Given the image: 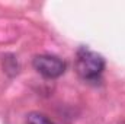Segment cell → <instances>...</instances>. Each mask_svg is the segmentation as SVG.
<instances>
[{
  "label": "cell",
  "instance_id": "1",
  "mask_svg": "<svg viewBox=\"0 0 125 124\" xmlns=\"http://www.w3.org/2000/svg\"><path fill=\"white\" fill-rule=\"evenodd\" d=\"M76 69L84 80H96L105 69V60L100 54L87 48H80L77 53Z\"/></svg>",
  "mask_w": 125,
  "mask_h": 124
},
{
  "label": "cell",
  "instance_id": "2",
  "mask_svg": "<svg viewBox=\"0 0 125 124\" xmlns=\"http://www.w3.org/2000/svg\"><path fill=\"white\" fill-rule=\"evenodd\" d=\"M33 67L38 73H41L44 77L48 79H55L60 77L65 72V63L61 59L50 54H41L33 59Z\"/></svg>",
  "mask_w": 125,
  "mask_h": 124
},
{
  "label": "cell",
  "instance_id": "3",
  "mask_svg": "<svg viewBox=\"0 0 125 124\" xmlns=\"http://www.w3.org/2000/svg\"><path fill=\"white\" fill-rule=\"evenodd\" d=\"M26 121H28V124H55L45 114H41V112H29Z\"/></svg>",
  "mask_w": 125,
  "mask_h": 124
}]
</instances>
